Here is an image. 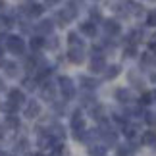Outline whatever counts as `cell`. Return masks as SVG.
<instances>
[{
	"label": "cell",
	"instance_id": "obj_4",
	"mask_svg": "<svg viewBox=\"0 0 156 156\" xmlns=\"http://www.w3.org/2000/svg\"><path fill=\"white\" fill-rule=\"evenodd\" d=\"M56 94H58V85L52 81H44L41 85V98L46 102H56Z\"/></svg>",
	"mask_w": 156,
	"mask_h": 156
},
{
	"label": "cell",
	"instance_id": "obj_29",
	"mask_svg": "<svg viewBox=\"0 0 156 156\" xmlns=\"http://www.w3.org/2000/svg\"><path fill=\"white\" fill-rule=\"evenodd\" d=\"M152 102V93H145L141 97V104H151Z\"/></svg>",
	"mask_w": 156,
	"mask_h": 156
},
{
	"label": "cell",
	"instance_id": "obj_17",
	"mask_svg": "<svg viewBox=\"0 0 156 156\" xmlns=\"http://www.w3.org/2000/svg\"><path fill=\"white\" fill-rule=\"evenodd\" d=\"M116 98L119 100V102H129L131 100V91L129 89H125V87H119V89H116Z\"/></svg>",
	"mask_w": 156,
	"mask_h": 156
},
{
	"label": "cell",
	"instance_id": "obj_15",
	"mask_svg": "<svg viewBox=\"0 0 156 156\" xmlns=\"http://www.w3.org/2000/svg\"><path fill=\"white\" fill-rule=\"evenodd\" d=\"M156 66V56L152 52H145L141 58V68H154Z\"/></svg>",
	"mask_w": 156,
	"mask_h": 156
},
{
	"label": "cell",
	"instance_id": "obj_26",
	"mask_svg": "<svg viewBox=\"0 0 156 156\" xmlns=\"http://www.w3.org/2000/svg\"><path fill=\"white\" fill-rule=\"evenodd\" d=\"M137 54V46L135 44H129L127 48H125V58H133Z\"/></svg>",
	"mask_w": 156,
	"mask_h": 156
},
{
	"label": "cell",
	"instance_id": "obj_33",
	"mask_svg": "<svg viewBox=\"0 0 156 156\" xmlns=\"http://www.w3.org/2000/svg\"><path fill=\"white\" fill-rule=\"evenodd\" d=\"M0 91H4V79L0 77Z\"/></svg>",
	"mask_w": 156,
	"mask_h": 156
},
{
	"label": "cell",
	"instance_id": "obj_22",
	"mask_svg": "<svg viewBox=\"0 0 156 156\" xmlns=\"http://www.w3.org/2000/svg\"><path fill=\"white\" fill-rule=\"evenodd\" d=\"M10 25H12V17L0 14V31H6V29H10Z\"/></svg>",
	"mask_w": 156,
	"mask_h": 156
},
{
	"label": "cell",
	"instance_id": "obj_11",
	"mask_svg": "<svg viewBox=\"0 0 156 156\" xmlns=\"http://www.w3.org/2000/svg\"><path fill=\"white\" fill-rule=\"evenodd\" d=\"M83 127H85V119H83V114L81 110H75L73 114H71V129L73 131H83Z\"/></svg>",
	"mask_w": 156,
	"mask_h": 156
},
{
	"label": "cell",
	"instance_id": "obj_19",
	"mask_svg": "<svg viewBox=\"0 0 156 156\" xmlns=\"http://www.w3.org/2000/svg\"><path fill=\"white\" fill-rule=\"evenodd\" d=\"M44 46H46L48 50H56L58 46H60L58 37H56V35H50V37H46V39H44Z\"/></svg>",
	"mask_w": 156,
	"mask_h": 156
},
{
	"label": "cell",
	"instance_id": "obj_10",
	"mask_svg": "<svg viewBox=\"0 0 156 156\" xmlns=\"http://www.w3.org/2000/svg\"><path fill=\"white\" fill-rule=\"evenodd\" d=\"M68 60L71 64H83V60H85V48H68Z\"/></svg>",
	"mask_w": 156,
	"mask_h": 156
},
{
	"label": "cell",
	"instance_id": "obj_31",
	"mask_svg": "<svg viewBox=\"0 0 156 156\" xmlns=\"http://www.w3.org/2000/svg\"><path fill=\"white\" fill-rule=\"evenodd\" d=\"M91 16H93V20H100V17H102V16H100V12H98L97 8H93V10H91Z\"/></svg>",
	"mask_w": 156,
	"mask_h": 156
},
{
	"label": "cell",
	"instance_id": "obj_30",
	"mask_svg": "<svg viewBox=\"0 0 156 156\" xmlns=\"http://www.w3.org/2000/svg\"><path fill=\"white\" fill-rule=\"evenodd\" d=\"M62 0H44V6L46 8H54V6H58Z\"/></svg>",
	"mask_w": 156,
	"mask_h": 156
},
{
	"label": "cell",
	"instance_id": "obj_18",
	"mask_svg": "<svg viewBox=\"0 0 156 156\" xmlns=\"http://www.w3.org/2000/svg\"><path fill=\"white\" fill-rule=\"evenodd\" d=\"M29 46H31L33 52H37L39 48H43V46H44V39L41 37V35H35V37H31V41H29Z\"/></svg>",
	"mask_w": 156,
	"mask_h": 156
},
{
	"label": "cell",
	"instance_id": "obj_8",
	"mask_svg": "<svg viewBox=\"0 0 156 156\" xmlns=\"http://www.w3.org/2000/svg\"><path fill=\"white\" fill-rule=\"evenodd\" d=\"M104 31L108 37H118L122 33V25L116 20H104Z\"/></svg>",
	"mask_w": 156,
	"mask_h": 156
},
{
	"label": "cell",
	"instance_id": "obj_3",
	"mask_svg": "<svg viewBox=\"0 0 156 156\" xmlns=\"http://www.w3.org/2000/svg\"><path fill=\"white\" fill-rule=\"evenodd\" d=\"M73 17H77V6L75 2H69L68 6H66L64 10H60L58 12V16H56V21H58V25H66V23H69Z\"/></svg>",
	"mask_w": 156,
	"mask_h": 156
},
{
	"label": "cell",
	"instance_id": "obj_35",
	"mask_svg": "<svg viewBox=\"0 0 156 156\" xmlns=\"http://www.w3.org/2000/svg\"><path fill=\"white\" fill-rule=\"evenodd\" d=\"M0 64H2V46H0Z\"/></svg>",
	"mask_w": 156,
	"mask_h": 156
},
{
	"label": "cell",
	"instance_id": "obj_24",
	"mask_svg": "<svg viewBox=\"0 0 156 156\" xmlns=\"http://www.w3.org/2000/svg\"><path fill=\"white\" fill-rule=\"evenodd\" d=\"M154 141H156V133H154V131H147V133L143 135V143H147V145H152Z\"/></svg>",
	"mask_w": 156,
	"mask_h": 156
},
{
	"label": "cell",
	"instance_id": "obj_36",
	"mask_svg": "<svg viewBox=\"0 0 156 156\" xmlns=\"http://www.w3.org/2000/svg\"><path fill=\"white\" fill-rule=\"evenodd\" d=\"M4 8V0H0V10H2Z\"/></svg>",
	"mask_w": 156,
	"mask_h": 156
},
{
	"label": "cell",
	"instance_id": "obj_34",
	"mask_svg": "<svg viewBox=\"0 0 156 156\" xmlns=\"http://www.w3.org/2000/svg\"><path fill=\"white\" fill-rule=\"evenodd\" d=\"M152 100L156 102V91H152Z\"/></svg>",
	"mask_w": 156,
	"mask_h": 156
},
{
	"label": "cell",
	"instance_id": "obj_1",
	"mask_svg": "<svg viewBox=\"0 0 156 156\" xmlns=\"http://www.w3.org/2000/svg\"><path fill=\"white\" fill-rule=\"evenodd\" d=\"M4 46L10 54H16V56H23V54H25V43H23V39L17 37V35H8Z\"/></svg>",
	"mask_w": 156,
	"mask_h": 156
},
{
	"label": "cell",
	"instance_id": "obj_21",
	"mask_svg": "<svg viewBox=\"0 0 156 156\" xmlns=\"http://www.w3.org/2000/svg\"><path fill=\"white\" fill-rule=\"evenodd\" d=\"M119 75V66H108L106 71H104V77L106 79H114V77Z\"/></svg>",
	"mask_w": 156,
	"mask_h": 156
},
{
	"label": "cell",
	"instance_id": "obj_25",
	"mask_svg": "<svg viewBox=\"0 0 156 156\" xmlns=\"http://www.w3.org/2000/svg\"><path fill=\"white\" fill-rule=\"evenodd\" d=\"M147 25L156 27V10H152L151 14H148V17H147Z\"/></svg>",
	"mask_w": 156,
	"mask_h": 156
},
{
	"label": "cell",
	"instance_id": "obj_12",
	"mask_svg": "<svg viewBox=\"0 0 156 156\" xmlns=\"http://www.w3.org/2000/svg\"><path fill=\"white\" fill-rule=\"evenodd\" d=\"M79 31L83 33V35H87V37H97V25H94V21H91V20H89V21H83V23H79Z\"/></svg>",
	"mask_w": 156,
	"mask_h": 156
},
{
	"label": "cell",
	"instance_id": "obj_28",
	"mask_svg": "<svg viewBox=\"0 0 156 156\" xmlns=\"http://www.w3.org/2000/svg\"><path fill=\"white\" fill-rule=\"evenodd\" d=\"M17 123H20V122H17L16 116H8V118H6V125H8V127H17Z\"/></svg>",
	"mask_w": 156,
	"mask_h": 156
},
{
	"label": "cell",
	"instance_id": "obj_6",
	"mask_svg": "<svg viewBox=\"0 0 156 156\" xmlns=\"http://www.w3.org/2000/svg\"><path fill=\"white\" fill-rule=\"evenodd\" d=\"M106 60L104 56H93L91 62H89V69H91V73H102V71H106Z\"/></svg>",
	"mask_w": 156,
	"mask_h": 156
},
{
	"label": "cell",
	"instance_id": "obj_37",
	"mask_svg": "<svg viewBox=\"0 0 156 156\" xmlns=\"http://www.w3.org/2000/svg\"><path fill=\"white\" fill-rule=\"evenodd\" d=\"M37 156H43V154H37Z\"/></svg>",
	"mask_w": 156,
	"mask_h": 156
},
{
	"label": "cell",
	"instance_id": "obj_14",
	"mask_svg": "<svg viewBox=\"0 0 156 156\" xmlns=\"http://www.w3.org/2000/svg\"><path fill=\"white\" fill-rule=\"evenodd\" d=\"M68 44H69V48H85V43L79 39V35L75 31L68 33Z\"/></svg>",
	"mask_w": 156,
	"mask_h": 156
},
{
	"label": "cell",
	"instance_id": "obj_32",
	"mask_svg": "<svg viewBox=\"0 0 156 156\" xmlns=\"http://www.w3.org/2000/svg\"><path fill=\"white\" fill-rule=\"evenodd\" d=\"M118 156H129V152L123 151V148H119V151H118Z\"/></svg>",
	"mask_w": 156,
	"mask_h": 156
},
{
	"label": "cell",
	"instance_id": "obj_16",
	"mask_svg": "<svg viewBox=\"0 0 156 156\" xmlns=\"http://www.w3.org/2000/svg\"><path fill=\"white\" fill-rule=\"evenodd\" d=\"M4 69H6V75L8 77H17L20 75V66H17L16 62H4Z\"/></svg>",
	"mask_w": 156,
	"mask_h": 156
},
{
	"label": "cell",
	"instance_id": "obj_20",
	"mask_svg": "<svg viewBox=\"0 0 156 156\" xmlns=\"http://www.w3.org/2000/svg\"><path fill=\"white\" fill-rule=\"evenodd\" d=\"M81 85H83V89L93 91V89L98 87V81H97V79H91V77H83V75H81Z\"/></svg>",
	"mask_w": 156,
	"mask_h": 156
},
{
	"label": "cell",
	"instance_id": "obj_9",
	"mask_svg": "<svg viewBox=\"0 0 156 156\" xmlns=\"http://www.w3.org/2000/svg\"><path fill=\"white\" fill-rule=\"evenodd\" d=\"M44 12V6L43 4H31V6H25L23 8V14H25L27 17H31V20H35V17H41Z\"/></svg>",
	"mask_w": 156,
	"mask_h": 156
},
{
	"label": "cell",
	"instance_id": "obj_2",
	"mask_svg": "<svg viewBox=\"0 0 156 156\" xmlns=\"http://www.w3.org/2000/svg\"><path fill=\"white\" fill-rule=\"evenodd\" d=\"M58 91L62 93V97L66 100H71L75 97V87H73V79L68 75H60L58 77Z\"/></svg>",
	"mask_w": 156,
	"mask_h": 156
},
{
	"label": "cell",
	"instance_id": "obj_13",
	"mask_svg": "<svg viewBox=\"0 0 156 156\" xmlns=\"http://www.w3.org/2000/svg\"><path fill=\"white\" fill-rule=\"evenodd\" d=\"M23 114H25V118H37L41 114V104L37 102V100H29L25 110H23Z\"/></svg>",
	"mask_w": 156,
	"mask_h": 156
},
{
	"label": "cell",
	"instance_id": "obj_27",
	"mask_svg": "<svg viewBox=\"0 0 156 156\" xmlns=\"http://www.w3.org/2000/svg\"><path fill=\"white\" fill-rule=\"evenodd\" d=\"M23 83H25V87L29 89V91H33L35 85H37V79H35V77H27V79L23 81Z\"/></svg>",
	"mask_w": 156,
	"mask_h": 156
},
{
	"label": "cell",
	"instance_id": "obj_23",
	"mask_svg": "<svg viewBox=\"0 0 156 156\" xmlns=\"http://www.w3.org/2000/svg\"><path fill=\"white\" fill-rule=\"evenodd\" d=\"M0 108H2L4 112H8L10 116H14V114L17 112V108H20V106H16V104H12V102H8V100H6V102H4L2 106H0Z\"/></svg>",
	"mask_w": 156,
	"mask_h": 156
},
{
	"label": "cell",
	"instance_id": "obj_5",
	"mask_svg": "<svg viewBox=\"0 0 156 156\" xmlns=\"http://www.w3.org/2000/svg\"><path fill=\"white\" fill-rule=\"evenodd\" d=\"M52 29H54L52 20H41L37 25H35V31H37V35H41V37H50Z\"/></svg>",
	"mask_w": 156,
	"mask_h": 156
},
{
	"label": "cell",
	"instance_id": "obj_7",
	"mask_svg": "<svg viewBox=\"0 0 156 156\" xmlns=\"http://www.w3.org/2000/svg\"><path fill=\"white\" fill-rule=\"evenodd\" d=\"M8 102L16 104V106H21L25 102V93H23L21 89H10L8 91Z\"/></svg>",
	"mask_w": 156,
	"mask_h": 156
}]
</instances>
